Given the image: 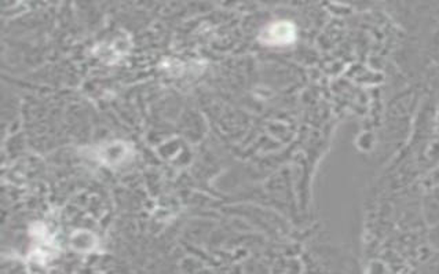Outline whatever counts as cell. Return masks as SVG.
I'll return each instance as SVG.
<instances>
[{"label":"cell","instance_id":"1","mask_svg":"<svg viewBox=\"0 0 439 274\" xmlns=\"http://www.w3.org/2000/svg\"><path fill=\"white\" fill-rule=\"evenodd\" d=\"M295 25L289 21L273 22L261 34V40L268 46H288L295 41Z\"/></svg>","mask_w":439,"mask_h":274},{"label":"cell","instance_id":"2","mask_svg":"<svg viewBox=\"0 0 439 274\" xmlns=\"http://www.w3.org/2000/svg\"><path fill=\"white\" fill-rule=\"evenodd\" d=\"M130 155V148L123 142H114L112 145L102 146L100 159L106 164H119L124 162Z\"/></svg>","mask_w":439,"mask_h":274}]
</instances>
